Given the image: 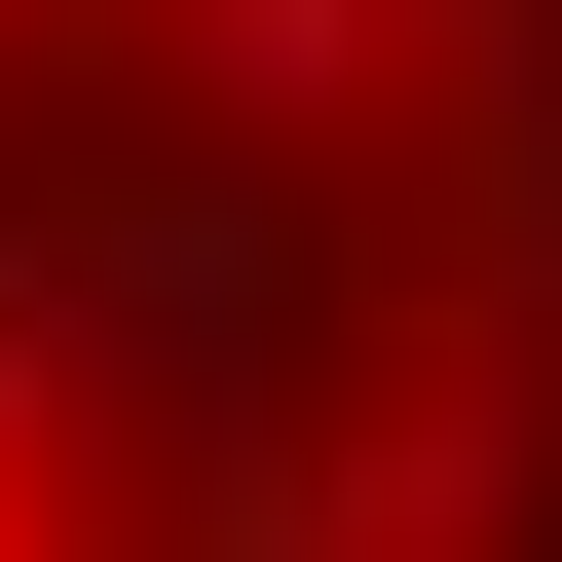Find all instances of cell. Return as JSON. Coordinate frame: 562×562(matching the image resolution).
I'll list each match as a JSON object with an SVG mask.
<instances>
[{"label": "cell", "instance_id": "6da1fadb", "mask_svg": "<svg viewBox=\"0 0 562 562\" xmlns=\"http://www.w3.org/2000/svg\"><path fill=\"white\" fill-rule=\"evenodd\" d=\"M450 38H487V0H150V150L338 188V113H450Z\"/></svg>", "mask_w": 562, "mask_h": 562}, {"label": "cell", "instance_id": "7a4b0ae2", "mask_svg": "<svg viewBox=\"0 0 562 562\" xmlns=\"http://www.w3.org/2000/svg\"><path fill=\"white\" fill-rule=\"evenodd\" d=\"M0 562H76V525H38V487H0Z\"/></svg>", "mask_w": 562, "mask_h": 562}]
</instances>
